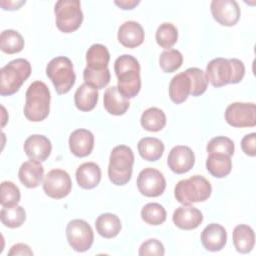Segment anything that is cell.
I'll return each instance as SVG.
<instances>
[{"instance_id":"obj_9","label":"cell","mask_w":256,"mask_h":256,"mask_svg":"<svg viewBox=\"0 0 256 256\" xmlns=\"http://www.w3.org/2000/svg\"><path fill=\"white\" fill-rule=\"evenodd\" d=\"M66 238L73 250L85 252L93 244L94 233L91 226L85 220L73 219L67 224Z\"/></svg>"},{"instance_id":"obj_30","label":"cell","mask_w":256,"mask_h":256,"mask_svg":"<svg viewBox=\"0 0 256 256\" xmlns=\"http://www.w3.org/2000/svg\"><path fill=\"white\" fill-rule=\"evenodd\" d=\"M140 123L145 130L158 132L166 125V115L161 109L157 107H150L142 113Z\"/></svg>"},{"instance_id":"obj_1","label":"cell","mask_w":256,"mask_h":256,"mask_svg":"<svg viewBox=\"0 0 256 256\" xmlns=\"http://www.w3.org/2000/svg\"><path fill=\"white\" fill-rule=\"evenodd\" d=\"M114 70L118 79V91L127 99L134 98L141 89L138 60L132 55H121L115 60Z\"/></svg>"},{"instance_id":"obj_16","label":"cell","mask_w":256,"mask_h":256,"mask_svg":"<svg viewBox=\"0 0 256 256\" xmlns=\"http://www.w3.org/2000/svg\"><path fill=\"white\" fill-rule=\"evenodd\" d=\"M227 242L226 229L217 223L208 224L201 233L203 247L211 252H217L224 248Z\"/></svg>"},{"instance_id":"obj_37","label":"cell","mask_w":256,"mask_h":256,"mask_svg":"<svg viewBox=\"0 0 256 256\" xmlns=\"http://www.w3.org/2000/svg\"><path fill=\"white\" fill-rule=\"evenodd\" d=\"M206 149L209 154L220 153L231 157L234 154L235 146L234 142L230 138L225 136H216L208 142Z\"/></svg>"},{"instance_id":"obj_43","label":"cell","mask_w":256,"mask_h":256,"mask_svg":"<svg viewBox=\"0 0 256 256\" xmlns=\"http://www.w3.org/2000/svg\"><path fill=\"white\" fill-rule=\"evenodd\" d=\"M114 3L123 10H131L135 6H137L140 3V1L139 0H120V1H115Z\"/></svg>"},{"instance_id":"obj_40","label":"cell","mask_w":256,"mask_h":256,"mask_svg":"<svg viewBox=\"0 0 256 256\" xmlns=\"http://www.w3.org/2000/svg\"><path fill=\"white\" fill-rule=\"evenodd\" d=\"M165 253L163 244L157 239H148L143 242L139 248L140 256L147 255H155V256H163Z\"/></svg>"},{"instance_id":"obj_22","label":"cell","mask_w":256,"mask_h":256,"mask_svg":"<svg viewBox=\"0 0 256 256\" xmlns=\"http://www.w3.org/2000/svg\"><path fill=\"white\" fill-rule=\"evenodd\" d=\"M76 180L83 189H92L96 187L101 180V169L94 162L81 164L76 170Z\"/></svg>"},{"instance_id":"obj_14","label":"cell","mask_w":256,"mask_h":256,"mask_svg":"<svg viewBox=\"0 0 256 256\" xmlns=\"http://www.w3.org/2000/svg\"><path fill=\"white\" fill-rule=\"evenodd\" d=\"M195 163V155L192 149L185 145L173 147L168 155V167L176 174H184L192 169Z\"/></svg>"},{"instance_id":"obj_35","label":"cell","mask_w":256,"mask_h":256,"mask_svg":"<svg viewBox=\"0 0 256 256\" xmlns=\"http://www.w3.org/2000/svg\"><path fill=\"white\" fill-rule=\"evenodd\" d=\"M186 74L188 75L191 83L190 94L194 97L202 95L208 86V79L205 75V72L196 67H191L185 70Z\"/></svg>"},{"instance_id":"obj_41","label":"cell","mask_w":256,"mask_h":256,"mask_svg":"<svg viewBox=\"0 0 256 256\" xmlns=\"http://www.w3.org/2000/svg\"><path fill=\"white\" fill-rule=\"evenodd\" d=\"M255 145H256V134L253 132V133H250V134H247L245 135L242 140H241V148H242V151L248 155V156H251V157H254L256 155V148H255Z\"/></svg>"},{"instance_id":"obj_18","label":"cell","mask_w":256,"mask_h":256,"mask_svg":"<svg viewBox=\"0 0 256 256\" xmlns=\"http://www.w3.org/2000/svg\"><path fill=\"white\" fill-rule=\"evenodd\" d=\"M94 147V135L87 129H77L70 134L69 148L76 157L90 155Z\"/></svg>"},{"instance_id":"obj_29","label":"cell","mask_w":256,"mask_h":256,"mask_svg":"<svg viewBox=\"0 0 256 256\" xmlns=\"http://www.w3.org/2000/svg\"><path fill=\"white\" fill-rule=\"evenodd\" d=\"M137 148L140 156L147 161L159 160L164 152L163 142L155 137H144L140 139Z\"/></svg>"},{"instance_id":"obj_32","label":"cell","mask_w":256,"mask_h":256,"mask_svg":"<svg viewBox=\"0 0 256 256\" xmlns=\"http://www.w3.org/2000/svg\"><path fill=\"white\" fill-rule=\"evenodd\" d=\"M24 48V39L22 35L15 30L8 29L1 32L0 49L6 54H15Z\"/></svg>"},{"instance_id":"obj_21","label":"cell","mask_w":256,"mask_h":256,"mask_svg":"<svg viewBox=\"0 0 256 256\" xmlns=\"http://www.w3.org/2000/svg\"><path fill=\"white\" fill-rule=\"evenodd\" d=\"M104 108L109 114L120 116L126 113L130 103L127 98H125L116 86H111L106 89L103 96Z\"/></svg>"},{"instance_id":"obj_6","label":"cell","mask_w":256,"mask_h":256,"mask_svg":"<svg viewBox=\"0 0 256 256\" xmlns=\"http://www.w3.org/2000/svg\"><path fill=\"white\" fill-rule=\"evenodd\" d=\"M0 94L10 96L16 93L31 74V64L28 60L18 58L3 66L0 71Z\"/></svg>"},{"instance_id":"obj_24","label":"cell","mask_w":256,"mask_h":256,"mask_svg":"<svg viewBox=\"0 0 256 256\" xmlns=\"http://www.w3.org/2000/svg\"><path fill=\"white\" fill-rule=\"evenodd\" d=\"M191 83L186 72L175 75L169 83V97L176 104L183 103L190 94Z\"/></svg>"},{"instance_id":"obj_36","label":"cell","mask_w":256,"mask_h":256,"mask_svg":"<svg viewBox=\"0 0 256 256\" xmlns=\"http://www.w3.org/2000/svg\"><path fill=\"white\" fill-rule=\"evenodd\" d=\"M182 63L183 56L176 49H167L160 54L159 65L165 73H172L178 70Z\"/></svg>"},{"instance_id":"obj_38","label":"cell","mask_w":256,"mask_h":256,"mask_svg":"<svg viewBox=\"0 0 256 256\" xmlns=\"http://www.w3.org/2000/svg\"><path fill=\"white\" fill-rule=\"evenodd\" d=\"M83 78L85 83L90 84L97 89H102L110 82V71L108 68L100 71L85 68L83 71Z\"/></svg>"},{"instance_id":"obj_17","label":"cell","mask_w":256,"mask_h":256,"mask_svg":"<svg viewBox=\"0 0 256 256\" xmlns=\"http://www.w3.org/2000/svg\"><path fill=\"white\" fill-rule=\"evenodd\" d=\"M175 226L182 230L196 229L203 221L202 212L194 206L183 205L178 207L172 216Z\"/></svg>"},{"instance_id":"obj_5","label":"cell","mask_w":256,"mask_h":256,"mask_svg":"<svg viewBox=\"0 0 256 256\" xmlns=\"http://www.w3.org/2000/svg\"><path fill=\"white\" fill-rule=\"evenodd\" d=\"M212 192L210 182L201 175H194L180 180L174 188L176 200L183 205L206 201Z\"/></svg>"},{"instance_id":"obj_7","label":"cell","mask_w":256,"mask_h":256,"mask_svg":"<svg viewBox=\"0 0 256 256\" xmlns=\"http://www.w3.org/2000/svg\"><path fill=\"white\" fill-rule=\"evenodd\" d=\"M46 75L59 95L68 93L76 80L72 61L65 56L53 58L46 66Z\"/></svg>"},{"instance_id":"obj_13","label":"cell","mask_w":256,"mask_h":256,"mask_svg":"<svg viewBox=\"0 0 256 256\" xmlns=\"http://www.w3.org/2000/svg\"><path fill=\"white\" fill-rule=\"evenodd\" d=\"M210 9L213 18L223 26H234L240 19V7L235 0H213Z\"/></svg>"},{"instance_id":"obj_34","label":"cell","mask_w":256,"mask_h":256,"mask_svg":"<svg viewBox=\"0 0 256 256\" xmlns=\"http://www.w3.org/2000/svg\"><path fill=\"white\" fill-rule=\"evenodd\" d=\"M166 210L159 203H147L141 210V218L150 225H160L166 220Z\"/></svg>"},{"instance_id":"obj_4","label":"cell","mask_w":256,"mask_h":256,"mask_svg":"<svg viewBox=\"0 0 256 256\" xmlns=\"http://www.w3.org/2000/svg\"><path fill=\"white\" fill-rule=\"evenodd\" d=\"M134 164V154L130 147L126 145L115 146L109 158L108 176L110 181L117 186L127 184L132 176Z\"/></svg>"},{"instance_id":"obj_33","label":"cell","mask_w":256,"mask_h":256,"mask_svg":"<svg viewBox=\"0 0 256 256\" xmlns=\"http://www.w3.org/2000/svg\"><path fill=\"white\" fill-rule=\"evenodd\" d=\"M155 38L160 47L169 49L177 42L178 30L172 23L164 22L157 28Z\"/></svg>"},{"instance_id":"obj_39","label":"cell","mask_w":256,"mask_h":256,"mask_svg":"<svg viewBox=\"0 0 256 256\" xmlns=\"http://www.w3.org/2000/svg\"><path fill=\"white\" fill-rule=\"evenodd\" d=\"M20 190L11 181H3L1 183V198L0 203L2 207L15 205L20 201Z\"/></svg>"},{"instance_id":"obj_10","label":"cell","mask_w":256,"mask_h":256,"mask_svg":"<svg viewBox=\"0 0 256 256\" xmlns=\"http://www.w3.org/2000/svg\"><path fill=\"white\" fill-rule=\"evenodd\" d=\"M225 120L232 127H254L256 125V106L254 103L234 102L226 108Z\"/></svg>"},{"instance_id":"obj_27","label":"cell","mask_w":256,"mask_h":256,"mask_svg":"<svg viewBox=\"0 0 256 256\" xmlns=\"http://www.w3.org/2000/svg\"><path fill=\"white\" fill-rule=\"evenodd\" d=\"M95 227L100 236L110 239L119 234L121 230V221L115 214L103 213L96 219Z\"/></svg>"},{"instance_id":"obj_42","label":"cell","mask_w":256,"mask_h":256,"mask_svg":"<svg viewBox=\"0 0 256 256\" xmlns=\"http://www.w3.org/2000/svg\"><path fill=\"white\" fill-rule=\"evenodd\" d=\"M9 256H13V255H28L31 256L33 255V251L30 249V247L27 244L24 243H17L15 245H13L10 249V251L8 252Z\"/></svg>"},{"instance_id":"obj_26","label":"cell","mask_w":256,"mask_h":256,"mask_svg":"<svg viewBox=\"0 0 256 256\" xmlns=\"http://www.w3.org/2000/svg\"><path fill=\"white\" fill-rule=\"evenodd\" d=\"M110 54L106 46L102 44L91 45L86 52V68L90 70H104L108 68Z\"/></svg>"},{"instance_id":"obj_28","label":"cell","mask_w":256,"mask_h":256,"mask_svg":"<svg viewBox=\"0 0 256 256\" xmlns=\"http://www.w3.org/2000/svg\"><path fill=\"white\" fill-rule=\"evenodd\" d=\"M206 169L213 177H226L232 169L231 158L225 154L211 153L206 160Z\"/></svg>"},{"instance_id":"obj_8","label":"cell","mask_w":256,"mask_h":256,"mask_svg":"<svg viewBox=\"0 0 256 256\" xmlns=\"http://www.w3.org/2000/svg\"><path fill=\"white\" fill-rule=\"evenodd\" d=\"M56 26L64 33L76 31L82 24L83 12L78 0H60L54 7Z\"/></svg>"},{"instance_id":"obj_31","label":"cell","mask_w":256,"mask_h":256,"mask_svg":"<svg viewBox=\"0 0 256 256\" xmlns=\"http://www.w3.org/2000/svg\"><path fill=\"white\" fill-rule=\"evenodd\" d=\"M0 219L4 226L8 228H18L26 220V212L23 207L15 204L4 206L0 212Z\"/></svg>"},{"instance_id":"obj_19","label":"cell","mask_w":256,"mask_h":256,"mask_svg":"<svg viewBox=\"0 0 256 256\" xmlns=\"http://www.w3.org/2000/svg\"><path fill=\"white\" fill-rule=\"evenodd\" d=\"M117 38L124 47H138L144 41L143 27L136 21H126L119 27Z\"/></svg>"},{"instance_id":"obj_2","label":"cell","mask_w":256,"mask_h":256,"mask_svg":"<svg viewBox=\"0 0 256 256\" xmlns=\"http://www.w3.org/2000/svg\"><path fill=\"white\" fill-rule=\"evenodd\" d=\"M208 81L214 87H222L227 84L239 83L245 75V66L237 58H214L206 67L205 73Z\"/></svg>"},{"instance_id":"obj_25","label":"cell","mask_w":256,"mask_h":256,"mask_svg":"<svg viewBox=\"0 0 256 256\" xmlns=\"http://www.w3.org/2000/svg\"><path fill=\"white\" fill-rule=\"evenodd\" d=\"M233 244L235 249L242 254L249 253L255 243V234L253 229L245 224L237 225L232 234Z\"/></svg>"},{"instance_id":"obj_11","label":"cell","mask_w":256,"mask_h":256,"mask_svg":"<svg viewBox=\"0 0 256 256\" xmlns=\"http://www.w3.org/2000/svg\"><path fill=\"white\" fill-rule=\"evenodd\" d=\"M71 178L69 174L62 169H52L44 177L43 190L50 198H64L71 192Z\"/></svg>"},{"instance_id":"obj_23","label":"cell","mask_w":256,"mask_h":256,"mask_svg":"<svg viewBox=\"0 0 256 256\" xmlns=\"http://www.w3.org/2000/svg\"><path fill=\"white\" fill-rule=\"evenodd\" d=\"M98 96L99 94L96 87L87 83H83L77 88L74 94L75 106L80 111H91L97 104Z\"/></svg>"},{"instance_id":"obj_20","label":"cell","mask_w":256,"mask_h":256,"mask_svg":"<svg viewBox=\"0 0 256 256\" xmlns=\"http://www.w3.org/2000/svg\"><path fill=\"white\" fill-rule=\"evenodd\" d=\"M44 168L39 161L29 160L24 162L18 171L20 182L27 188H36L42 182Z\"/></svg>"},{"instance_id":"obj_15","label":"cell","mask_w":256,"mask_h":256,"mask_svg":"<svg viewBox=\"0 0 256 256\" xmlns=\"http://www.w3.org/2000/svg\"><path fill=\"white\" fill-rule=\"evenodd\" d=\"M51 150V141L44 135H31L24 142V152L30 160L43 162L49 157Z\"/></svg>"},{"instance_id":"obj_3","label":"cell","mask_w":256,"mask_h":256,"mask_svg":"<svg viewBox=\"0 0 256 256\" xmlns=\"http://www.w3.org/2000/svg\"><path fill=\"white\" fill-rule=\"evenodd\" d=\"M50 100L48 86L42 81L32 82L25 94V117L32 122L43 121L49 115Z\"/></svg>"},{"instance_id":"obj_12","label":"cell","mask_w":256,"mask_h":256,"mask_svg":"<svg viewBox=\"0 0 256 256\" xmlns=\"http://www.w3.org/2000/svg\"><path fill=\"white\" fill-rule=\"evenodd\" d=\"M137 188L146 197H158L166 188V180L159 170L144 168L137 177Z\"/></svg>"},{"instance_id":"obj_44","label":"cell","mask_w":256,"mask_h":256,"mask_svg":"<svg viewBox=\"0 0 256 256\" xmlns=\"http://www.w3.org/2000/svg\"><path fill=\"white\" fill-rule=\"evenodd\" d=\"M23 4H25V1H1L0 3L4 10H17Z\"/></svg>"}]
</instances>
